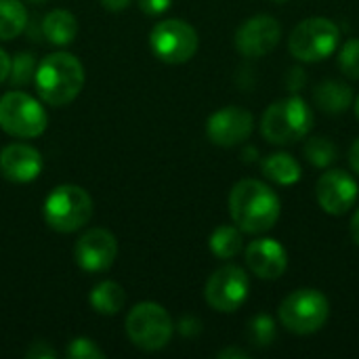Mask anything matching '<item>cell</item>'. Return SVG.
Wrapping results in <instances>:
<instances>
[{
	"label": "cell",
	"instance_id": "cell-23",
	"mask_svg": "<svg viewBox=\"0 0 359 359\" xmlns=\"http://www.w3.org/2000/svg\"><path fill=\"white\" fill-rule=\"evenodd\" d=\"M305 156H307V160H309L313 166L326 168V166H330V164L337 160L339 151H337V145H334L330 139L313 137V139H309L307 145H305Z\"/></svg>",
	"mask_w": 359,
	"mask_h": 359
},
{
	"label": "cell",
	"instance_id": "cell-1",
	"mask_svg": "<svg viewBox=\"0 0 359 359\" xmlns=\"http://www.w3.org/2000/svg\"><path fill=\"white\" fill-rule=\"evenodd\" d=\"M229 215L244 233H265L280 219V198L257 179H244L229 194Z\"/></svg>",
	"mask_w": 359,
	"mask_h": 359
},
{
	"label": "cell",
	"instance_id": "cell-17",
	"mask_svg": "<svg viewBox=\"0 0 359 359\" xmlns=\"http://www.w3.org/2000/svg\"><path fill=\"white\" fill-rule=\"evenodd\" d=\"M78 34V21L76 17L65 8H55L42 19V36L57 46H65L74 42Z\"/></svg>",
	"mask_w": 359,
	"mask_h": 359
},
{
	"label": "cell",
	"instance_id": "cell-8",
	"mask_svg": "<svg viewBox=\"0 0 359 359\" xmlns=\"http://www.w3.org/2000/svg\"><path fill=\"white\" fill-rule=\"evenodd\" d=\"M172 320L168 311L151 301L139 303L126 318V334L130 343L143 351H160L172 339Z\"/></svg>",
	"mask_w": 359,
	"mask_h": 359
},
{
	"label": "cell",
	"instance_id": "cell-36",
	"mask_svg": "<svg viewBox=\"0 0 359 359\" xmlns=\"http://www.w3.org/2000/svg\"><path fill=\"white\" fill-rule=\"evenodd\" d=\"M29 2H42V0H29Z\"/></svg>",
	"mask_w": 359,
	"mask_h": 359
},
{
	"label": "cell",
	"instance_id": "cell-32",
	"mask_svg": "<svg viewBox=\"0 0 359 359\" xmlns=\"http://www.w3.org/2000/svg\"><path fill=\"white\" fill-rule=\"evenodd\" d=\"M349 164H351V168L359 175V137L353 141V145L349 149Z\"/></svg>",
	"mask_w": 359,
	"mask_h": 359
},
{
	"label": "cell",
	"instance_id": "cell-26",
	"mask_svg": "<svg viewBox=\"0 0 359 359\" xmlns=\"http://www.w3.org/2000/svg\"><path fill=\"white\" fill-rule=\"evenodd\" d=\"M250 339L259 347H267L276 341V322L269 316H257L250 322Z\"/></svg>",
	"mask_w": 359,
	"mask_h": 359
},
{
	"label": "cell",
	"instance_id": "cell-30",
	"mask_svg": "<svg viewBox=\"0 0 359 359\" xmlns=\"http://www.w3.org/2000/svg\"><path fill=\"white\" fill-rule=\"evenodd\" d=\"M107 11H111V13H120V11H126L128 6H130V2L133 0H99Z\"/></svg>",
	"mask_w": 359,
	"mask_h": 359
},
{
	"label": "cell",
	"instance_id": "cell-16",
	"mask_svg": "<svg viewBox=\"0 0 359 359\" xmlns=\"http://www.w3.org/2000/svg\"><path fill=\"white\" fill-rule=\"evenodd\" d=\"M246 265L261 280H278L288 267V255L280 242L261 238L246 246Z\"/></svg>",
	"mask_w": 359,
	"mask_h": 359
},
{
	"label": "cell",
	"instance_id": "cell-7",
	"mask_svg": "<svg viewBox=\"0 0 359 359\" xmlns=\"http://www.w3.org/2000/svg\"><path fill=\"white\" fill-rule=\"evenodd\" d=\"M341 42V29L326 17H311L301 21L288 40V48L294 59L305 63H318L328 59Z\"/></svg>",
	"mask_w": 359,
	"mask_h": 359
},
{
	"label": "cell",
	"instance_id": "cell-29",
	"mask_svg": "<svg viewBox=\"0 0 359 359\" xmlns=\"http://www.w3.org/2000/svg\"><path fill=\"white\" fill-rule=\"evenodd\" d=\"M27 358L32 359H55L57 358V353H55V349H53V347H50V345H46V343H42V341H40V343H34V345H32V349H29V351H27Z\"/></svg>",
	"mask_w": 359,
	"mask_h": 359
},
{
	"label": "cell",
	"instance_id": "cell-33",
	"mask_svg": "<svg viewBox=\"0 0 359 359\" xmlns=\"http://www.w3.org/2000/svg\"><path fill=\"white\" fill-rule=\"evenodd\" d=\"M219 358L225 359V358H248V353L246 351H240V349H225V351H221L219 353Z\"/></svg>",
	"mask_w": 359,
	"mask_h": 359
},
{
	"label": "cell",
	"instance_id": "cell-35",
	"mask_svg": "<svg viewBox=\"0 0 359 359\" xmlns=\"http://www.w3.org/2000/svg\"><path fill=\"white\" fill-rule=\"evenodd\" d=\"M355 116H358V118H359V97H358V99H355Z\"/></svg>",
	"mask_w": 359,
	"mask_h": 359
},
{
	"label": "cell",
	"instance_id": "cell-14",
	"mask_svg": "<svg viewBox=\"0 0 359 359\" xmlns=\"http://www.w3.org/2000/svg\"><path fill=\"white\" fill-rule=\"evenodd\" d=\"M358 191V181L345 170H328L326 175L320 177L316 187L320 206L334 217H341L349 212V208H353Z\"/></svg>",
	"mask_w": 359,
	"mask_h": 359
},
{
	"label": "cell",
	"instance_id": "cell-22",
	"mask_svg": "<svg viewBox=\"0 0 359 359\" xmlns=\"http://www.w3.org/2000/svg\"><path fill=\"white\" fill-rule=\"evenodd\" d=\"M208 246L219 259H233L242 252V229L233 225H221L212 231Z\"/></svg>",
	"mask_w": 359,
	"mask_h": 359
},
{
	"label": "cell",
	"instance_id": "cell-25",
	"mask_svg": "<svg viewBox=\"0 0 359 359\" xmlns=\"http://www.w3.org/2000/svg\"><path fill=\"white\" fill-rule=\"evenodd\" d=\"M339 67L345 76L359 80V38H351L339 50Z\"/></svg>",
	"mask_w": 359,
	"mask_h": 359
},
{
	"label": "cell",
	"instance_id": "cell-37",
	"mask_svg": "<svg viewBox=\"0 0 359 359\" xmlns=\"http://www.w3.org/2000/svg\"><path fill=\"white\" fill-rule=\"evenodd\" d=\"M276 2H286V0H276Z\"/></svg>",
	"mask_w": 359,
	"mask_h": 359
},
{
	"label": "cell",
	"instance_id": "cell-4",
	"mask_svg": "<svg viewBox=\"0 0 359 359\" xmlns=\"http://www.w3.org/2000/svg\"><path fill=\"white\" fill-rule=\"evenodd\" d=\"M93 217V200L78 185H59L44 200V221L59 233L82 229Z\"/></svg>",
	"mask_w": 359,
	"mask_h": 359
},
{
	"label": "cell",
	"instance_id": "cell-24",
	"mask_svg": "<svg viewBox=\"0 0 359 359\" xmlns=\"http://www.w3.org/2000/svg\"><path fill=\"white\" fill-rule=\"evenodd\" d=\"M36 59L32 53H19L11 59V74L8 80L13 86H25L36 76Z\"/></svg>",
	"mask_w": 359,
	"mask_h": 359
},
{
	"label": "cell",
	"instance_id": "cell-2",
	"mask_svg": "<svg viewBox=\"0 0 359 359\" xmlns=\"http://www.w3.org/2000/svg\"><path fill=\"white\" fill-rule=\"evenodd\" d=\"M84 65L72 53L46 55L36 67V90L40 99L50 107L72 103L84 86Z\"/></svg>",
	"mask_w": 359,
	"mask_h": 359
},
{
	"label": "cell",
	"instance_id": "cell-10",
	"mask_svg": "<svg viewBox=\"0 0 359 359\" xmlns=\"http://www.w3.org/2000/svg\"><path fill=\"white\" fill-rule=\"evenodd\" d=\"M248 276L242 267L236 265H225L217 269L204 288L206 303L221 313H233L238 311L246 299H248Z\"/></svg>",
	"mask_w": 359,
	"mask_h": 359
},
{
	"label": "cell",
	"instance_id": "cell-27",
	"mask_svg": "<svg viewBox=\"0 0 359 359\" xmlns=\"http://www.w3.org/2000/svg\"><path fill=\"white\" fill-rule=\"evenodd\" d=\"M67 358L72 359H103L105 358V351L90 339H84V337H78L74 339L69 345H67Z\"/></svg>",
	"mask_w": 359,
	"mask_h": 359
},
{
	"label": "cell",
	"instance_id": "cell-5",
	"mask_svg": "<svg viewBox=\"0 0 359 359\" xmlns=\"http://www.w3.org/2000/svg\"><path fill=\"white\" fill-rule=\"evenodd\" d=\"M48 126L42 103L23 90H8L0 97V128L17 139H36Z\"/></svg>",
	"mask_w": 359,
	"mask_h": 359
},
{
	"label": "cell",
	"instance_id": "cell-28",
	"mask_svg": "<svg viewBox=\"0 0 359 359\" xmlns=\"http://www.w3.org/2000/svg\"><path fill=\"white\" fill-rule=\"evenodd\" d=\"M137 2L145 15H160V13L168 11L172 4V0H137Z\"/></svg>",
	"mask_w": 359,
	"mask_h": 359
},
{
	"label": "cell",
	"instance_id": "cell-20",
	"mask_svg": "<svg viewBox=\"0 0 359 359\" xmlns=\"http://www.w3.org/2000/svg\"><path fill=\"white\" fill-rule=\"evenodd\" d=\"M263 172L278 185H294L301 179V164L290 154H271L263 160Z\"/></svg>",
	"mask_w": 359,
	"mask_h": 359
},
{
	"label": "cell",
	"instance_id": "cell-13",
	"mask_svg": "<svg viewBox=\"0 0 359 359\" xmlns=\"http://www.w3.org/2000/svg\"><path fill=\"white\" fill-rule=\"evenodd\" d=\"M280 23L271 15H257L244 21L236 32V48L244 57H265L280 44Z\"/></svg>",
	"mask_w": 359,
	"mask_h": 359
},
{
	"label": "cell",
	"instance_id": "cell-3",
	"mask_svg": "<svg viewBox=\"0 0 359 359\" xmlns=\"http://www.w3.org/2000/svg\"><path fill=\"white\" fill-rule=\"evenodd\" d=\"M313 111L301 97H288L271 103L261 120L263 137L273 145H290L309 135Z\"/></svg>",
	"mask_w": 359,
	"mask_h": 359
},
{
	"label": "cell",
	"instance_id": "cell-31",
	"mask_svg": "<svg viewBox=\"0 0 359 359\" xmlns=\"http://www.w3.org/2000/svg\"><path fill=\"white\" fill-rule=\"evenodd\" d=\"M8 74H11V57L6 50L0 48V84L8 80Z\"/></svg>",
	"mask_w": 359,
	"mask_h": 359
},
{
	"label": "cell",
	"instance_id": "cell-21",
	"mask_svg": "<svg viewBox=\"0 0 359 359\" xmlns=\"http://www.w3.org/2000/svg\"><path fill=\"white\" fill-rule=\"evenodd\" d=\"M27 27V11L19 0H0V40H13Z\"/></svg>",
	"mask_w": 359,
	"mask_h": 359
},
{
	"label": "cell",
	"instance_id": "cell-34",
	"mask_svg": "<svg viewBox=\"0 0 359 359\" xmlns=\"http://www.w3.org/2000/svg\"><path fill=\"white\" fill-rule=\"evenodd\" d=\"M351 238H353V242L359 246V210L353 215V219H351Z\"/></svg>",
	"mask_w": 359,
	"mask_h": 359
},
{
	"label": "cell",
	"instance_id": "cell-12",
	"mask_svg": "<svg viewBox=\"0 0 359 359\" xmlns=\"http://www.w3.org/2000/svg\"><path fill=\"white\" fill-rule=\"evenodd\" d=\"M252 126H255V118L248 109L229 105V107L215 111L208 118L206 135L219 147H233L250 137Z\"/></svg>",
	"mask_w": 359,
	"mask_h": 359
},
{
	"label": "cell",
	"instance_id": "cell-19",
	"mask_svg": "<svg viewBox=\"0 0 359 359\" xmlns=\"http://www.w3.org/2000/svg\"><path fill=\"white\" fill-rule=\"evenodd\" d=\"M90 307L101 313V316H116L120 313V309L124 307L126 303V294H124V288L111 280L107 282H101L97 284L93 290H90Z\"/></svg>",
	"mask_w": 359,
	"mask_h": 359
},
{
	"label": "cell",
	"instance_id": "cell-9",
	"mask_svg": "<svg viewBox=\"0 0 359 359\" xmlns=\"http://www.w3.org/2000/svg\"><path fill=\"white\" fill-rule=\"evenodd\" d=\"M154 55L170 65L187 63L198 50V32L183 19H166L154 25L149 34Z\"/></svg>",
	"mask_w": 359,
	"mask_h": 359
},
{
	"label": "cell",
	"instance_id": "cell-18",
	"mask_svg": "<svg viewBox=\"0 0 359 359\" xmlns=\"http://www.w3.org/2000/svg\"><path fill=\"white\" fill-rule=\"evenodd\" d=\"M353 93L347 84L337 80H326L316 88V103L326 114H343L351 107Z\"/></svg>",
	"mask_w": 359,
	"mask_h": 359
},
{
	"label": "cell",
	"instance_id": "cell-6",
	"mask_svg": "<svg viewBox=\"0 0 359 359\" xmlns=\"http://www.w3.org/2000/svg\"><path fill=\"white\" fill-rule=\"evenodd\" d=\"M330 303L328 299L313 288H301L290 292L280 305V322L288 332L294 334H313L328 322Z\"/></svg>",
	"mask_w": 359,
	"mask_h": 359
},
{
	"label": "cell",
	"instance_id": "cell-11",
	"mask_svg": "<svg viewBox=\"0 0 359 359\" xmlns=\"http://www.w3.org/2000/svg\"><path fill=\"white\" fill-rule=\"evenodd\" d=\"M74 257H76L78 267L88 273L107 271L118 259V240L111 231L103 227L88 229L76 242Z\"/></svg>",
	"mask_w": 359,
	"mask_h": 359
},
{
	"label": "cell",
	"instance_id": "cell-15",
	"mask_svg": "<svg viewBox=\"0 0 359 359\" xmlns=\"http://www.w3.org/2000/svg\"><path fill=\"white\" fill-rule=\"evenodd\" d=\"M42 166L40 151L27 143H11L0 151V175L11 183L36 181Z\"/></svg>",
	"mask_w": 359,
	"mask_h": 359
}]
</instances>
